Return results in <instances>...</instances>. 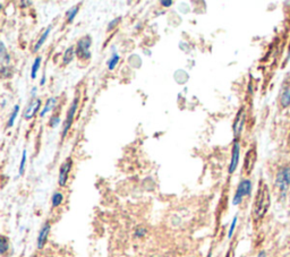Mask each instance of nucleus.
Masks as SVG:
<instances>
[{
    "label": "nucleus",
    "mask_w": 290,
    "mask_h": 257,
    "mask_svg": "<svg viewBox=\"0 0 290 257\" xmlns=\"http://www.w3.org/2000/svg\"><path fill=\"white\" fill-rule=\"evenodd\" d=\"M271 204V197H270V190L267 184H264L263 181L260 182V187L257 189L256 197H255L254 204H253V219L255 221H260L263 219L264 215L267 214V212Z\"/></svg>",
    "instance_id": "obj_1"
},
{
    "label": "nucleus",
    "mask_w": 290,
    "mask_h": 257,
    "mask_svg": "<svg viewBox=\"0 0 290 257\" xmlns=\"http://www.w3.org/2000/svg\"><path fill=\"white\" fill-rule=\"evenodd\" d=\"M289 185H290V167L281 168L277 174L276 187L282 197H284V195L287 194Z\"/></svg>",
    "instance_id": "obj_2"
},
{
    "label": "nucleus",
    "mask_w": 290,
    "mask_h": 257,
    "mask_svg": "<svg viewBox=\"0 0 290 257\" xmlns=\"http://www.w3.org/2000/svg\"><path fill=\"white\" fill-rule=\"evenodd\" d=\"M91 44H92V38L90 36H85L78 40L76 47V54L81 60L82 59L83 60H87V59L91 58V52H90Z\"/></svg>",
    "instance_id": "obj_3"
},
{
    "label": "nucleus",
    "mask_w": 290,
    "mask_h": 257,
    "mask_svg": "<svg viewBox=\"0 0 290 257\" xmlns=\"http://www.w3.org/2000/svg\"><path fill=\"white\" fill-rule=\"evenodd\" d=\"M252 191V182L248 179L243 180L237 187V190H236V194L234 196L233 200V204L234 205H238L242 203V201L245 196H248Z\"/></svg>",
    "instance_id": "obj_4"
},
{
    "label": "nucleus",
    "mask_w": 290,
    "mask_h": 257,
    "mask_svg": "<svg viewBox=\"0 0 290 257\" xmlns=\"http://www.w3.org/2000/svg\"><path fill=\"white\" fill-rule=\"evenodd\" d=\"M256 160H257L256 146L253 145L247 151L246 155H245V160H244V172L245 174L246 175L252 174L254 167H255V165H256Z\"/></svg>",
    "instance_id": "obj_5"
},
{
    "label": "nucleus",
    "mask_w": 290,
    "mask_h": 257,
    "mask_svg": "<svg viewBox=\"0 0 290 257\" xmlns=\"http://www.w3.org/2000/svg\"><path fill=\"white\" fill-rule=\"evenodd\" d=\"M245 120H246V112H245L244 108H240L237 115H236V118L234 120V125H233V131H234V136L237 138L242 134V132L244 130L245 126Z\"/></svg>",
    "instance_id": "obj_6"
},
{
    "label": "nucleus",
    "mask_w": 290,
    "mask_h": 257,
    "mask_svg": "<svg viewBox=\"0 0 290 257\" xmlns=\"http://www.w3.org/2000/svg\"><path fill=\"white\" fill-rule=\"evenodd\" d=\"M77 107H78V98L74 99V101L72 103V106L70 108V110L67 111V116H66V120L63 122V128H62V138L67 135L68 131L71 130V127L73 125V120H74V117H75V113L77 110Z\"/></svg>",
    "instance_id": "obj_7"
},
{
    "label": "nucleus",
    "mask_w": 290,
    "mask_h": 257,
    "mask_svg": "<svg viewBox=\"0 0 290 257\" xmlns=\"http://www.w3.org/2000/svg\"><path fill=\"white\" fill-rule=\"evenodd\" d=\"M72 167H73V161H72V159H67V160L61 165L60 170H59V178H58L59 186L63 187V186L66 185V182H67V180H68V175H70Z\"/></svg>",
    "instance_id": "obj_8"
},
{
    "label": "nucleus",
    "mask_w": 290,
    "mask_h": 257,
    "mask_svg": "<svg viewBox=\"0 0 290 257\" xmlns=\"http://www.w3.org/2000/svg\"><path fill=\"white\" fill-rule=\"evenodd\" d=\"M41 107V100L40 99H36L33 98L31 102L28 103V106L25 108L24 110V119L26 120H31L32 118L37 115L39 109Z\"/></svg>",
    "instance_id": "obj_9"
},
{
    "label": "nucleus",
    "mask_w": 290,
    "mask_h": 257,
    "mask_svg": "<svg viewBox=\"0 0 290 257\" xmlns=\"http://www.w3.org/2000/svg\"><path fill=\"white\" fill-rule=\"evenodd\" d=\"M239 155H240V144L238 141H235L234 145H233V152H232V161H230L229 170H228L230 175L234 174L236 169H237V166L239 162Z\"/></svg>",
    "instance_id": "obj_10"
},
{
    "label": "nucleus",
    "mask_w": 290,
    "mask_h": 257,
    "mask_svg": "<svg viewBox=\"0 0 290 257\" xmlns=\"http://www.w3.org/2000/svg\"><path fill=\"white\" fill-rule=\"evenodd\" d=\"M49 232H50V223H49V222H46V223H44L41 228L40 232H39V236H38L37 244H38L39 249H42L44 245H46L47 240H48Z\"/></svg>",
    "instance_id": "obj_11"
},
{
    "label": "nucleus",
    "mask_w": 290,
    "mask_h": 257,
    "mask_svg": "<svg viewBox=\"0 0 290 257\" xmlns=\"http://www.w3.org/2000/svg\"><path fill=\"white\" fill-rule=\"evenodd\" d=\"M280 105L282 108H287L290 105V80L286 82L280 92Z\"/></svg>",
    "instance_id": "obj_12"
},
{
    "label": "nucleus",
    "mask_w": 290,
    "mask_h": 257,
    "mask_svg": "<svg viewBox=\"0 0 290 257\" xmlns=\"http://www.w3.org/2000/svg\"><path fill=\"white\" fill-rule=\"evenodd\" d=\"M75 53H76V49L74 48L73 46L68 47L66 49L65 53H63V57H62V63L63 65H68V63H71L73 61L74 57H75Z\"/></svg>",
    "instance_id": "obj_13"
},
{
    "label": "nucleus",
    "mask_w": 290,
    "mask_h": 257,
    "mask_svg": "<svg viewBox=\"0 0 290 257\" xmlns=\"http://www.w3.org/2000/svg\"><path fill=\"white\" fill-rule=\"evenodd\" d=\"M56 103H57V99L56 98H49L47 103H46V106L43 107V109L40 112V117L43 118L44 116H46V113H48L49 111H51L52 109L56 107Z\"/></svg>",
    "instance_id": "obj_14"
},
{
    "label": "nucleus",
    "mask_w": 290,
    "mask_h": 257,
    "mask_svg": "<svg viewBox=\"0 0 290 257\" xmlns=\"http://www.w3.org/2000/svg\"><path fill=\"white\" fill-rule=\"evenodd\" d=\"M50 31H51V26H48V28L46 29V31H44V32L42 33V36H41V37H40V39H39V40L37 41L36 47H34V49H33V51H34V52H37V51L40 50L41 47L43 46L44 42H46V40L48 39L49 33H50Z\"/></svg>",
    "instance_id": "obj_15"
},
{
    "label": "nucleus",
    "mask_w": 290,
    "mask_h": 257,
    "mask_svg": "<svg viewBox=\"0 0 290 257\" xmlns=\"http://www.w3.org/2000/svg\"><path fill=\"white\" fill-rule=\"evenodd\" d=\"M78 11H80V5H76V6H74V7L70 8V9H68V11L66 12V19H67V23H68V24L73 23V21H74V19H75V17H76V15H77Z\"/></svg>",
    "instance_id": "obj_16"
},
{
    "label": "nucleus",
    "mask_w": 290,
    "mask_h": 257,
    "mask_svg": "<svg viewBox=\"0 0 290 257\" xmlns=\"http://www.w3.org/2000/svg\"><path fill=\"white\" fill-rule=\"evenodd\" d=\"M41 60H42L41 57H37L36 60H34V62H33L32 68H31V78L32 80H36L37 73L39 72V69H40V66H41Z\"/></svg>",
    "instance_id": "obj_17"
},
{
    "label": "nucleus",
    "mask_w": 290,
    "mask_h": 257,
    "mask_svg": "<svg viewBox=\"0 0 290 257\" xmlns=\"http://www.w3.org/2000/svg\"><path fill=\"white\" fill-rule=\"evenodd\" d=\"M119 56H118L117 53H112V56L109 58V60H108L107 62V65H108V68H109V71H114V69L116 68V66L118 65V62H119Z\"/></svg>",
    "instance_id": "obj_18"
},
{
    "label": "nucleus",
    "mask_w": 290,
    "mask_h": 257,
    "mask_svg": "<svg viewBox=\"0 0 290 257\" xmlns=\"http://www.w3.org/2000/svg\"><path fill=\"white\" fill-rule=\"evenodd\" d=\"M18 111H19V106L16 105L14 107L13 109V112L11 113V117H9V119H8V122H7V127H13L14 126V122H15V119H16V117L18 115Z\"/></svg>",
    "instance_id": "obj_19"
},
{
    "label": "nucleus",
    "mask_w": 290,
    "mask_h": 257,
    "mask_svg": "<svg viewBox=\"0 0 290 257\" xmlns=\"http://www.w3.org/2000/svg\"><path fill=\"white\" fill-rule=\"evenodd\" d=\"M62 201H63V196H62L61 192L57 191L52 195V206L53 207H58L62 203Z\"/></svg>",
    "instance_id": "obj_20"
},
{
    "label": "nucleus",
    "mask_w": 290,
    "mask_h": 257,
    "mask_svg": "<svg viewBox=\"0 0 290 257\" xmlns=\"http://www.w3.org/2000/svg\"><path fill=\"white\" fill-rule=\"evenodd\" d=\"M0 53H2V56H0V59H2L3 66L5 65V63H8V65H9V61H11V57H9V54L7 53L6 48H5V44L3 42H2V51H0Z\"/></svg>",
    "instance_id": "obj_21"
},
{
    "label": "nucleus",
    "mask_w": 290,
    "mask_h": 257,
    "mask_svg": "<svg viewBox=\"0 0 290 257\" xmlns=\"http://www.w3.org/2000/svg\"><path fill=\"white\" fill-rule=\"evenodd\" d=\"M9 248V243L6 237H2V240H0V254L5 255V253L8 250Z\"/></svg>",
    "instance_id": "obj_22"
},
{
    "label": "nucleus",
    "mask_w": 290,
    "mask_h": 257,
    "mask_svg": "<svg viewBox=\"0 0 290 257\" xmlns=\"http://www.w3.org/2000/svg\"><path fill=\"white\" fill-rule=\"evenodd\" d=\"M25 163H26V150H24L22 153L21 166H19V176H22L24 174V169H25Z\"/></svg>",
    "instance_id": "obj_23"
},
{
    "label": "nucleus",
    "mask_w": 290,
    "mask_h": 257,
    "mask_svg": "<svg viewBox=\"0 0 290 257\" xmlns=\"http://www.w3.org/2000/svg\"><path fill=\"white\" fill-rule=\"evenodd\" d=\"M236 224H237V216H235L234 219H233V222H232V226H230V229H229V232H228V237L229 238H232L233 235H234V231H235V228H236Z\"/></svg>",
    "instance_id": "obj_24"
},
{
    "label": "nucleus",
    "mask_w": 290,
    "mask_h": 257,
    "mask_svg": "<svg viewBox=\"0 0 290 257\" xmlns=\"http://www.w3.org/2000/svg\"><path fill=\"white\" fill-rule=\"evenodd\" d=\"M119 22H120V18H115L114 21H111L109 23V25H108V31H112V29H114L118 25V23Z\"/></svg>",
    "instance_id": "obj_25"
},
{
    "label": "nucleus",
    "mask_w": 290,
    "mask_h": 257,
    "mask_svg": "<svg viewBox=\"0 0 290 257\" xmlns=\"http://www.w3.org/2000/svg\"><path fill=\"white\" fill-rule=\"evenodd\" d=\"M145 234H146V230L144 228H139L135 231V236L137 237V238H142V237L145 236Z\"/></svg>",
    "instance_id": "obj_26"
},
{
    "label": "nucleus",
    "mask_w": 290,
    "mask_h": 257,
    "mask_svg": "<svg viewBox=\"0 0 290 257\" xmlns=\"http://www.w3.org/2000/svg\"><path fill=\"white\" fill-rule=\"evenodd\" d=\"M59 122H60V118H59L58 116L52 117L51 120H50V127H57Z\"/></svg>",
    "instance_id": "obj_27"
},
{
    "label": "nucleus",
    "mask_w": 290,
    "mask_h": 257,
    "mask_svg": "<svg viewBox=\"0 0 290 257\" xmlns=\"http://www.w3.org/2000/svg\"><path fill=\"white\" fill-rule=\"evenodd\" d=\"M161 5L165 7H170L171 5H173V2H171V0H169V2H161Z\"/></svg>",
    "instance_id": "obj_28"
},
{
    "label": "nucleus",
    "mask_w": 290,
    "mask_h": 257,
    "mask_svg": "<svg viewBox=\"0 0 290 257\" xmlns=\"http://www.w3.org/2000/svg\"><path fill=\"white\" fill-rule=\"evenodd\" d=\"M44 83H46V75L42 76L41 82H40V85H44Z\"/></svg>",
    "instance_id": "obj_29"
},
{
    "label": "nucleus",
    "mask_w": 290,
    "mask_h": 257,
    "mask_svg": "<svg viewBox=\"0 0 290 257\" xmlns=\"http://www.w3.org/2000/svg\"><path fill=\"white\" fill-rule=\"evenodd\" d=\"M37 91H38V88H37V87H33V90H32V92H31V94H32L33 98H34V94H36Z\"/></svg>",
    "instance_id": "obj_30"
},
{
    "label": "nucleus",
    "mask_w": 290,
    "mask_h": 257,
    "mask_svg": "<svg viewBox=\"0 0 290 257\" xmlns=\"http://www.w3.org/2000/svg\"><path fill=\"white\" fill-rule=\"evenodd\" d=\"M32 2H22V5H31Z\"/></svg>",
    "instance_id": "obj_31"
},
{
    "label": "nucleus",
    "mask_w": 290,
    "mask_h": 257,
    "mask_svg": "<svg viewBox=\"0 0 290 257\" xmlns=\"http://www.w3.org/2000/svg\"><path fill=\"white\" fill-rule=\"evenodd\" d=\"M264 256H265L264 251H261V253H260V255H259V257H264Z\"/></svg>",
    "instance_id": "obj_32"
},
{
    "label": "nucleus",
    "mask_w": 290,
    "mask_h": 257,
    "mask_svg": "<svg viewBox=\"0 0 290 257\" xmlns=\"http://www.w3.org/2000/svg\"><path fill=\"white\" fill-rule=\"evenodd\" d=\"M289 57H290V44H289Z\"/></svg>",
    "instance_id": "obj_33"
},
{
    "label": "nucleus",
    "mask_w": 290,
    "mask_h": 257,
    "mask_svg": "<svg viewBox=\"0 0 290 257\" xmlns=\"http://www.w3.org/2000/svg\"><path fill=\"white\" fill-rule=\"evenodd\" d=\"M208 257H211V251L209 253V255H208Z\"/></svg>",
    "instance_id": "obj_34"
}]
</instances>
